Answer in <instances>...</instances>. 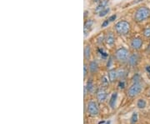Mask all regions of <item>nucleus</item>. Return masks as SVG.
<instances>
[{
    "label": "nucleus",
    "instance_id": "obj_1",
    "mask_svg": "<svg viewBox=\"0 0 150 124\" xmlns=\"http://www.w3.org/2000/svg\"><path fill=\"white\" fill-rule=\"evenodd\" d=\"M150 18V8L146 6H143L139 8L135 11L134 15V21L137 23H142V22L147 20Z\"/></svg>",
    "mask_w": 150,
    "mask_h": 124
},
{
    "label": "nucleus",
    "instance_id": "obj_2",
    "mask_svg": "<svg viewBox=\"0 0 150 124\" xmlns=\"http://www.w3.org/2000/svg\"><path fill=\"white\" fill-rule=\"evenodd\" d=\"M130 29H131V25L129 22L126 20L118 21L114 26L115 32H117L118 35H121V36H125V35L129 34Z\"/></svg>",
    "mask_w": 150,
    "mask_h": 124
},
{
    "label": "nucleus",
    "instance_id": "obj_3",
    "mask_svg": "<svg viewBox=\"0 0 150 124\" xmlns=\"http://www.w3.org/2000/svg\"><path fill=\"white\" fill-rule=\"evenodd\" d=\"M142 91H143V84L139 81L134 82V83L128 90V96L131 98H134L139 96Z\"/></svg>",
    "mask_w": 150,
    "mask_h": 124
},
{
    "label": "nucleus",
    "instance_id": "obj_4",
    "mask_svg": "<svg viewBox=\"0 0 150 124\" xmlns=\"http://www.w3.org/2000/svg\"><path fill=\"white\" fill-rule=\"evenodd\" d=\"M129 58V50L125 48H120L115 52V58L120 63H125L128 62Z\"/></svg>",
    "mask_w": 150,
    "mask_h": 124
},
{
    "label": "nucleus",
    "instance_id": "obj_5",
    "mask_svg": "<svg viewBox=\"0 0 150 124\" xmlns=\"http://www.w3.org/2000/svg\"><path fill=\"white\" fill-rule=\"evenodd\" d=\"M87 109H88V113H89V115L93 116V117H95L99 113V108L98 106V103L95 101H90L88 103Z\"/></svg>",
    "mask_w": 150,
    "mask_h": 124
},
{
    "label": "nucleus",
    "instance_id": "obj_6",
    "mask_svg": "<svg viewBox=\"0 0 150 124\" xmlns=\"http://www.w3.org/2000/svg\"><path fill=\"white\" fill-rule=\"evenodd\" d=\"M143 44H144V41L143 39L139 37H136L134 38L131 40V43H130V46L131 48L134 50H139L142 49L143 47Z\"/></svg>",
    "mask_w": 150,
    "mask_h": 124
},
{
    "label": "nucleus",
    "instance_id": "obj_7",
    "mask_svg": "<svg viewBox=\"0 0 150 124\" xmlns=\"http://www.w3.org/2000/svg\"><path fill=\"white\" fill-rule=\"evenodd\" d=\"M139 61V56L138 54H133L131 55H129V59H128V64L130 67H135L136 65L138 64Z\"/></svg>",
    "mask_w": 150,
    "mask_h": 124
},
{
    "label": "nucleus",
    "instance_id": "obj_8",
    "mask_svg": "<svg viewBox=\"0 0 150 124\" xmlns=\"http://www.w3.org/2000/svg\"><path fill=\"white\" fill-rule=\"evenodd\" d=\"M115 40H116L115 39V36L111 32H108L107 34L105 35V37H104V42L108 46H112L115 43Z\"/></svg>",
    "mask_w": 150,
    "mask_h": 124
},
{
    "label": "nucleus",
    "instance_id": "obj_9",
    "mask_svg": "<svg viewBox=\"0 0 150 124\" xmlns=\"http://www.w3.org/2000/svg\"><path fill=\"white\" fill-rule=\"evenodd\" d=\"M107 98V92L103 89L100 88L97 92V99L99 103H103Z\"/></svg>",
    "mask_w": 150,
    "mask_h": 124
},
{
    "label": "nucleus",
    "instance_id": "obj_10",
    "mask_svg": "<svg viewBox=\"0 0 150 124\" xmlns=\"http://www.w3.org/2000/svg\"><path fill=\"white\" fill-rule=\"evenodd\" d=\"M93 21L92 19H88L84 23V27H83V31H84V36H87L93 28Z\"/></svg>",
    "mask_w": 150,
    "mask_h": 124
},
{
    "label": "nucleus",
    "instance_id": "obj_11",
    "mask_svg": "<svg viewBox=\"0 0 150 124\" xmlns=\"http://www.w3.org/2000/svg\"><path fill=\"white\" fill-rule=\"evenodd\" d=\"M109 3V0H102L96 7V9H95V12L97 13H99L102 10H103L104 8H106L108 7V4Z\"/></svg>",
    "mask_w": 150,
    "mask_h": 124
},
{
    "label": "nucleus",
    "instance_id": "obj_12",
    "mask_svg": "<svg viewBox=\"0 0 150 124\" xmlns=\"http://www.w3.org/2000/svg\"><path fill=\"white\" fill-rule=\"evenodd\" d=\"M88 69H89V72L91 73L92 74H94L98 73V62L93 60V61H91L90 63H89V66H88Z\"/></svg>",
    "mask_w": 150,
    "mask_h": 124
},
{
    "label": "nucleus",
    "instance_id": "obj_13",
    "mask_svg": "<svg viewBox=\"0 0 150 124\" xmlns=\"http://www.w3.org/2000/svg\"><path fill=\"white\" fill-rule=\"evenodd\" d=\"M118 78V71L115 69H111L108 71V78L111 82H113Z\"/></svg>",
    "mask_w": 150,
    "mask_h": 124
},
{
    "label": "nucleus",
    "instance_id": "obj_14",
    "mask_svg": "<svg viewBox=\"0 0 150 124\" xmlns=\"http://www.w3.org/2000/svg\"><path fill=\"white\" fill-rule=\"evenodd\" d=\"M83 55H84V58L85 60H89L91 57V48L89 45H86L84 47V51H83Z\"/></svg>",
    "mask_w": 150,
    "mask_h": 124
},
{
    "label": "nucleus",
    "instance_id": "obj_15",
    "mask_svg": "<svg viewBox=\"0 0 150 124\" xmlns=\"http://www.w3.org/2000/svg\"><path fill=\"white\" fill-rule=\"evenodd\" d=\"M93 83L92 80H88L87 85L84 87V96L88 92H91L93 91Z\"/></svg>",
    "mask_w": 150,
    "mask_h": 124
},
{
    "label": "nucleus",
    "instance_id": "obj_16",
    "mask_svg": "<svg viewBox=\"0 0 150 124\" xmlns=\"http://www.w3.org/2000/svg\"><path fill=\"white\" fill-rule=\"evenodd\" d=\"M117 97H118V92H113L112 94V96H111L110 101H109V105H110V107L112 108H114V107H115Z\"/></svg>",
    "mask_w": 150,
    "mask_h": 124
},
{
    "label": "nucleus",
    "instance_id": "obj_17",
    "mask_svg": "<svg viewBox=\"0 0 150 124\" xmlns=\"http://www.w3.org/2000/svg\"><path fill=\"white\" fill-rule=\"evenodd\" d=\"M146 105H147V103H146V101L144 99H139L137 102V107L139 108H141V109L144 108L146 107Z\"/></svg>",
    "mask_w": 150,
    "mask_h": 124
},
{
    "label": "nucleus",
    "instance_id": "obj_18",
    "mask_svg": "<svg viewBox=\"0 0 150 124\" xmlns=\"http://www.w3.org/2000/svg\"><path fill=\"white\" fill-rule=\"evenodd\" d=\"M109 11H110V8H109V7H107L106 8H104L103 10H102L99 13H98V16L99 17H104L107 15L108 13H109Z\"/></svg>",
    "mask_w": 150,
    "mask_h": 124
},
{
    "label": "nucleus",
    "instance_id": "obj_19",
    "mask_svg": "<svg viewBox=\"0 0 150 124\" xmlns=\"http://www.w3.org/2000/svg\"><path fill=\"white\" fill-rule=\"evenodd\" d=\"M143 34H144V36L145 38H150V27L144 28V31H143Z\"/></svg>",
    "mask_w": 150,
    "mask_h": 124
},
{
    "label": "nucleus",
    "instance_id": "obj_20",
    "mask_svg": "<svg viewBox=\"0 0 150 124\" xmlns=\"http://www.w3.org/2000/svg\"><path fill=\"white\" fill-rule=\"evenodd\" d=\"M137 121H138V113H134L131 117V124H135L137 123Z\"/></svg>",
    "mask_w": 150,
    "mask_h": 124
},
{
    "label": "nucleus",
    "instance_id": "obj_21",
    "mask_svg": "<svg viewBox=\"0 0 150 124\" xmlns=\"http://www.w3.org/2000/svg\"><path fill=\"white\" fill-rule=\"evenodd\" d=\"M101 82H102L103 86H107L109 83V78L104 76V77H103L102 79H101Z\"/></svg>",
    "mask_w": 150,
    "mask_h": 124
},
{
    "label": "nucleus",
    "instance_id": "obj_22",
    "mask_svg": "<svg viewBox=\"0 0 150 124\" xmlns=\"http://www.w3.org/2000/svg\"><path fill=\"white\" fill-rule=\"evenodd\" d=\"M116 18H117V15H116V14H113V15H112V16L108 18V20H109V22L111 23V22L114 21V20L116 19Z\"/></svg>",
    "mask_w": 150,
    "mask_h": 124
},
{
    "label": "nucleus",
    "instance_id": "obj_23",
    "mask_svg": "<svg viewBox=\"0 0 150 124\" xmlns=\"http://www.w3.org/2000/svg\"><path fill=\"white\" fill-rule=\"evenodd\" d=\"M88 74V70H87V66L86 64H84V67H83V77L86 78V76Z\"/></svg>",
    "mask_w": 150,
    "mask_h": 124
},
{
    "label": "nucleus",
    "instance_id": "obj_24",
    "mask_svg": "<svg viewBox=\"0 0 150 124\" xmlns=\"http://www.w3.org/2000/svg\"><path fill=\"white\" fill-rule=\"evenodd\" d=\"M146 53H147L148 54H150V43H149V44L148 45V48L146 49Z\"/></svg>",
    "mask_w": 150,
    "mask_h": 124
},
{
    "label": "nucleus",
    "instance_id": "obj_25",
    "mask_svg": "<svg viewBox=\"0 0 150 124\" xmlns=\"http://www.w3.org/2000/svg\"><path fill=\"white\" fill-rule=\"evenodd\" d=\"M119 87L120 88H123L124 87V82H119Z\"/></svg>",
    "mask_w": 150,
    "mask_h": 124
},
{
    "label": "nucleus",
    "instance_id": "obj_26",
    "mask_svg": "<svg viewBox=\"0 0 150 124\" xmlns=\"http://www.w3.org/2000/svg\"><path fill=\"white\" fill-rule=\"evenodd\" d=\"M106 124H110V122L108 121V122H107V123H106Z\"/></svg>",
    "mask_w": 150,
    "mask_h": 124
},
{
    "label": "nucleus",
    "instance_id": "obj_27",
    "mask_svg": "<svg viewBox=\"0 0 150 124\" xmlns=\"http://www.w3.org/2000/svg\"><path fill=\"white\" fill-rule=\"evenodd\" d=\"M149 93H150V92H149Z\"/></svg>",
    "mask_w": 150,
    "mask_h": 124
}]
</instances>
